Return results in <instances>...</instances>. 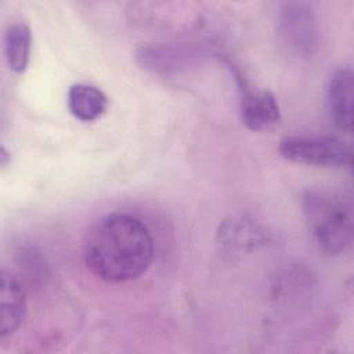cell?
<instances>
[{
    "label": "cell",
    "mask_w": 354,
    "mask_h": 354,
    "mask_svg": "<svg viewBox=\"0 0 354 354\" xmlns=\"http://www.w3.org/2000/svg\"><path fill=\"white\" fill-rule=\"evenodd\" d=\"M82 256L97 278L111 283L129 282L149 268L153 239L141 220L126 213H111L86 232Z\"/></svg>",
    "instance_id": "cell-1"
},
{
    "label": "cell",
    "mask_w": 354,
    "mask_h": 354,
    "mask_svg": "<svg viewBox=\"0 0 354 354\" xmlns=\"http://www.w3.org/2000/svg\"><path fill=\"white\" fill-rule=\"evenodd\" d=\"M303 212L319 249L339 254L350 246L353 212L340 194L328 189L307 191L303 196Z\"/></svg>",
    "instance_id": "cell-2"
},
{
    "label": "cell",
    "mask_w": 354,
    "mask_h": 354,
    "mask_svg": "<svg viewBox=\"0 0 354 354\" xmlns=\"http://www.w3.org/2000/svg\"><path fill=\"white\" fill-rule=\"evenodd\" d=\"M279 153L292 162L340 169L351 165V148L339 138L328 136H290L279 141Z\"/></svg>",
    "instance_id": "cell-3"
},
{
    "label": "cell",
    "mask_w": 354,
    "mask_h": 354,
    "mask_svg": "<svg viewBox=\"0 0 354 354\" xmlns=\"http://www.w3.org/2000/svg\"><path fill=\"white\" fill-rule=\"evenodd\" d=\"M281 11V28L285 40L296 50L308 53L315 37V19L311 8L304 3H285Z\"/></svg>",
    "instance_id": "cell-4"
},
{
    "label": "cell",
    "mask_w": 354,
    "mask_h": 354,
    "mask_svg": "<svg viewBox=\"0 0 354 354\" xmlns=\"http://www.w3.org/2000/svg\"><path fill=\"white\" fill-rule=\"evenodd\" d=\"M353 72L348 68L337 69L328 86V109L333 124L343 130L353 129Z\"/></svg>",
    "instance_id": "cell-5"
},
{
    "label": "cell",
    "mask_w": 354,
    "mask_h": 354,
    "mask_svg": "<svg viewBox=\"0 0 354 354\" xmlns=\"http://www.w3.org/2000/svg\"><path fill=\"white\" fill-rule=\"evenodd\" d=\"M26 313L25 292L18 279L7 270L1 271L0 336H11L22 324Z\"/></svg>",
    "instance_id": "cell-6"
},
{
    "label": "cell",
    "mask_w": 354,
    "mask_h": 354,
    "mask_svg": "<svg viewBox=\"0 0 354 354\" xmlns=\"http://www.w3.org/2000/svg\"><path fill=\"white\" fill-rule=\"evenodd\" d=\"M242 122L250 130H264L279 119L277 98L270 91H252L245 86L241 88Z\"/></svg>",
    "instance_id": "cell-7"
},
{
    "label": "cell",
    "mask_w": 354,
    "mask_h": 354,
    "mask_svg": "<svg viewBox=\"0 0 354 354\" xmlns=\"http://www.w3.org/2000/svg\"><path fill=\"white\" fill-rule=\"evenodd\" d=\"M69 112L79 120L91 122L98 119L106 109V95L95 86L77 83L68 90Z\"/></svg>",
    "instance_id": "cell-8"
},
{
    "label": "cell",
    "mask_w": 354,
    "mask_h": 354,
    "mask_svg": "<svg viewBox=\"0 0 354 354\" xmlns=\"http://www.w3.org/2000/svg\"><path fill=\"white\" fill-rule=\"evenodd\" d=\"M30 29L24 22H14L4 33L6 59L11 71L21 73L26 69L30 55Z\"/></svg>",
    "instance_id": "cell-9"
}]
</instances>
